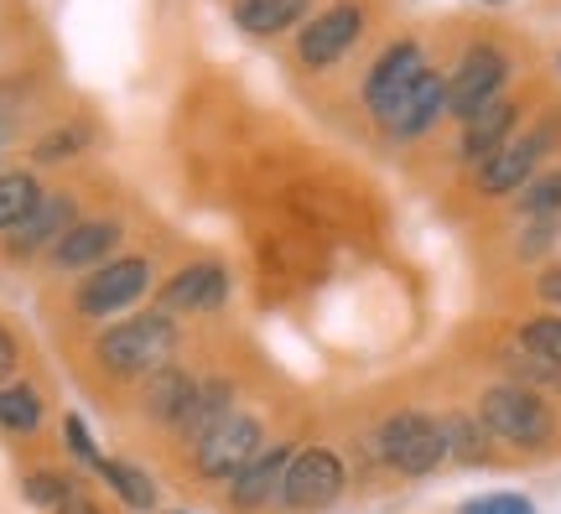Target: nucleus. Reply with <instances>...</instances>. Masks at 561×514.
Masks as SVG:
<instances>
[{
	"label": "nucleus",
	"instance_id": "nucleus-1",
	"mask_svg": "<svg viewBox=\"0 0 561 514\" xmlns=\"http://www.w3.org/2000/svg\"><path fill=\"white\" fill-rule=\"evenodd\" d=\"M187 322L172 312H161L157 301L140 307L130 317H115L89 333L83 343V364L89 375L100 379L104 390H136L146 375H157L161 364H172L178 354H187Z\"/></svg>",
	"mask_w": 561,
	"mask_h": 514
},
{
	"label": "nucleus",
	"instance_id": "nucleus-2",
	"mask_svg": "<svg viewBox=\"0 0 561 514\" xmlns=\"http://www.w3.org/2000/svg\"><path fill=\"white\" fill-rule=\"evenodd\" d=\"M354 457L359 468L390 478H432L447 468V442H442V421L426 406H396L380 421H369L354 436Z\"/></svg>",
	"mask_w": 561,
	"mask_h": 514
},
{
	"label": "nucleus",
	"instance_id": "nucleus-3",
	"mask_svg": "<svg viewBox=\"0 0 561 514\" xmlns=\"http://www.w3.org/2000/svg\"><path fill=\"white\" fill-rule=\"evenodd\" d=\"M161 276H167V265H161L157 250H121L115 260H104V265L68 281V301L62 307H68V317L79 328H104L115 317L140 312V301L157 297Z\"/></svg>",
	"mask_w": 561,
	"mask_h": 514
},
{
	"label": "nucleus",
	"instance_id": "nucleus-4",
	"mask_svg": "<svg viewBox=\"0 0 561 514\" xmlns=\"http://www.w3.org/2000/svg\"><path fill=\"white\" fill-rule=\"evenodd\" d=\"M473 415L483 421V432H489V442L494 447H504V453H546L551 442L561 436V411L557 400L546 396V390H530V385H520V379H489L479 390V400H473Z\"/></svg>",
	"mask_w": 561,
	"mask_h": 514
},
{
	"label": "nucleus",
	"instance_id": "nucleus-5",
	"mask_svg": "<svg viewBox=\"0 0 561 514\" xmlns=\"http://www.w3.org/2000/svg\"><path fill=\"white\" fill-rule=\"evenodd\" d=\"M271 436H276V432H271V415H265L261 400L250 396V400L240 406V411L224 415L219 426L203 436L193 453H182V457H178L182 483H187V489H203V494L219 499V494H224V483L240 473L244 462L261 453Z\"/></svg>",
	"mask_w": 561,
	"mask_h": 514
},
{
	"label": "nucleus",
	"instance_id": "nucleus-6",
	"mask_svg": "<svg viewBox=\"0 0 561 514\" xmlns=\"http://www.w3.org/2000/svg\"><path fill=\"white\" fill-rule=\"evenodd\" d=\"M369 21H375V11H369L364 0H328V5H318V11L286 37L291 73L322 79V73L343 68V62L359 53V42L369 37Z\"/></svg>",
	"mask_w": 561,
	"mask_h": 514
},
{
	"label": "nucleus",
	"instance_id": "nucleus-7",
	"mask_svg": "<svg viewBox=\"0 0 561 514\" xmlns=\"http://www.w3.org/2000/svg\"><path fill=\"white\" fill-rule=\"evenodd\" d=\"M348 483H354L348 453L333 447V442H322V436H312L286 462V478H280V494L271 514H328L343 504Z\"/></svg>",
	"mask_w": 561,
	"mask_h": 514
},
{
	"label": "nucleus",
	"instance_id": "nucleus-8",
	"mask_svg": "<svg viewBox=\"0 0 561 514\" xmlns=\"http://www.w3.org/2000/svg\"><path fill=\"white\" fill-rule=\"evenodd\" d=\"M561 146V110H546L541 119H530V125H520L515 136L504 140L494 157L483 161V167H473V193L479 198H515L525 182L541 172L546 161H551V151Z\"/></svg>",
	"mask_w": 561,
	"mask_h": 514
},
{
	"label": "nucleus",
	"instance_id": "nucleus-9",
	"mask_svg": "<svg viewBox=\"0 0 561 514\" xmlns=\"http://www.w3.org/2000/svg\"><path fill=\"white\" fill-rule=\"evenodd\" d=\"M244 400H250V385H244V375L234 369V364H224V358H203L198 369V385H193V396H187V406H182L178 426L161 436V453L178 462L182 453H193L203 436L219 426L229 411H240Z\"/></svg>",
	"mask_w": 561,
	"mask_h": 514
},
{
	"label": "nucleus",
	"instance_id": "nucleus-10",
	"mask_svg": "<svg viewBox=\"0 0 561 514\" xmlns=\"http://www.w3.org/2000/svg\"><path fill=\"white\" fill-rule=\"evenodd\" d=\"M151 301H157L161 312L182 317L187 328L193 322H214L234 301V271H229L224 255H187L178 265H167V276H161Z\"/></svg>",
	"mask_w": 561,
	"mask_h": 514
},
{
	"label": "nucleus",
	"instance_id": "nucleus-11",
	"mask_svg": "<svg viewBox=\"0 0 561 514\" xmlns=\"http://www.w3.org/2000/svg\"><path fill=\"white\" fill-rule=\"evenodd\" d=\"M426 68H432V58H426V42H421L416 32L390 37L375 58L364 62V73H359V110L369 115V125H375V130L396 115V104L411 94V83H416Z\"/></svg>",
	"mask_w": 561,
	"mask_h": 514
},
{
	"label": "nucleus",
	"instance_id": "nucleus-12",
	"mask_svg": "<svg viewBox=\"0 0 561 514\" xmlns=\"http://www.w3.org/2000/svg\"><path fill=\"white\" fill-rule=\"evenodd\" d=\"M510 79H515V58H510V47H500V42H468L458 58H453V68H447V119H468L479 115L483 104H494L510 94Z\"/></svg>",
	"mask_w": 561,
	"mask_h": 514
},
{
	"label": "nucleus",
	"instance_id": "nucleus-13",
	"mask_svg": "<svg viewBox=\"0 0 561 514\" xmlns=\"http://www.w3.org/2000/svg\"><path fill=\"white\" fill-rule=\"evenodd\" d=\"M83 214H89V203H83L79 182H53V187H47V198L32 208V218L0 239V260H11V265L47 260V255H53V244H58V239L68 235Z\"/></svg>",
	"mask_w": 561,
	"mask_h": 514
},
{
	"label": "nucleus",
	"instance_id": "nucleus-14",
	"mask_svg": "<svg viewBox=\"0 0 561 514\" xmlns=\"http://www.w3.org/2000/svg\"><path fill=\"white\" fill-rule=\"evenodd\" d=\"M125 239H130V218H125L121 208H100V214H83L79 224L53 244V255L42 260V265L58 281H73V276H83V271H94V265L121 255Z\"/></svg>",
	"mask_w": 561,
	"mask_h": 514
},
{
	"label": "nucleus",
	"instance_id": "nucleus-15",
	"mask_svg": "<svg viewBox=\"0 0 561 514\" xmlns=\"http://www.w3.org/2000/svg\"><path fill=\"white\" fill-rule=\"evenodd\" d=\"M297 447H301V436H291V432L271 436L261 453L250 457L240 473L224 483L219 510H224V514H271V510H276L280 478H286V462L297 457Z\"/></svg>",
	"mask_w": 561,
	"mask_h": 514
},
{
	"label": "nucleus",
	"instance_id": "nucleus-16",
	"mask_svg": "<svg viewBox=\"0 0 561 514\" xmlns=\"http://www.w3.org/2000/svg\"><path fill=\"white\" fill-rule=\"evenodd\" d=\"M198 369H203V358H187L178 354L172 364H161L157 375H146L130 390V415L140 421V432L146 436H167L172 426H178V415L182 406H187V396H193V385H198Z\"/></svg>",
	"mask_w": 561,
	"mask_h": 514
},
{
	"label": "nucleus",
	"instance_id": "nucleus-17",
	"mask_svg": "<svg viewBox=\"0 0 561 514\" xmlns=\"http://www.w3.org/2000/svg\"><path fill=\"white\" fill-rule=\"evenodd\" d=\"M104 146V125L89 110H73V115L47 119L42 130H32L26 140V167L37 172H62V167H79L83 157H94Z\"/></svg>",
	"mask_w": 561,
	"mask_h": 514
},
{
	"label": "nucleus",
	"instance_id": "nucleus-18",
	"mask_svg": "<svg viewBox=\"0 0 561 514\" xmlns=\"http://www.w3.org/2000/svg\"><path fill=\"white\" fill-rule=\"evenodd\" d=\"M442 119H447V68H426L416 83H411V94L396 104V115L380 125L385 140H396V146H411V140H426L437 130Z\"/></svg>",
	"mask_w": 561,
	"mask_h": 514
},
{
	"label": "nucleus",
	"instance_id": "nucleus-19",
	"mask_svg": "<svg viewBox=\"0 0 561 514\" xmlns=\"http://www.w3.org/2000/svg\"><path fill=\"white\" fill-rule=\"evenodd\" d=\"M520 125H525V104L515 100V94H504V100H494V104H483L479 115H468V119L458 125V146H453V161L473 172V167H483V161L494 157V151H500L504 140L520 130Z\"/></svg>",
	"mask_w": 561,
	"mask_h": 514
},
{
	"label": "nucleus",
	"instance_id": "nucleus-20",
	"mask_svg": "<svg viewBox=\"0 0 561 514\" xmlns=\"http://www.w3.org/2000/svg\"><path fill=\"white\" fill-rule=\"evenodd\" d=\"M229 26L250 42H286L301 21L318 11V0H224Z\"/></svg>",
	"mask_w": 561,
	"mask_h": 514
},
{
	"label": "nucleus",
	"instance_id": "nucleus-21",
	"mask_svg": "<svg viewBox=\"0 0 561 514\" xmlns=\"http://www.w3.org/2000/svg\"><path fill=\"white\" fill-rule=\"evenodd\" d=\"M94 478H100V489L115 499L125 514H161L167 489H161V478L151 473L146 462H136V457H104Z\"/></svg>",
	"mask_w": 561,
	"mask_h": 514
},
{
	"label": "nucleus",
	"instance_id": "nucleus-22",
	"mask_svg": "<svg viewBox=\"0 0 561 514\" xmlns=\"http://www.w3.org/2000/svg\"><path fill=\"white\" fill-rule=\"evenodd\" d=\"M437 421H442V442H447V462L453 468H489L500 457V447L489 442V432H483V421L473 411L447 406V411H437Z\"/></svg>",
	"mask_w": 561,
	"mask_h": 514
},
{
	"label": "nucleus",
	"instance_id": "nucleus-23",
	"mask_svg": "<svg viewBox=\"0 0 561 514\" xmlns=\"http://www.w3.org/2000/svg\"><path fill=\"white\" fill-rule=\"evenodd\" d=\"M83 483H89V473H79L73 462H37V468L21 473V499L37 514H58Z\"/></svg>",
	"mask_w": 561,
	"mask_h": 514
},
{
	"label": "nucleus",
	"instance_id": "nucleus-24",
	"mask_svg": "<svg viewBox=\"0 0 561 514\" xmlns=\"http://www.w3.org/2000/svg\"><path fill=\"white\" fill-rule=\"evenodd\" d=\"M42 426H47V390H42L37 379L0 385V432L26 442V436H37Z\"/></svg>",
	"mask_w": 561,
	"mask_h": 514
},
{
	"label": "nucleus",
	"instance_id": "nucleus-25",
	"mask_svg": "<svg viewBox=\"0 0 561 514\" xmlns=\"http://www.w3.org/2000/svg\"><path fill=\"white\" fill-rule=\"evenodd\" d=\"M42 198H47V182L37 167H0V239L21 229Z\"/></svg>",
	"mask_w": 561,
	"mask_h": 514
},
{
	"label": "nucleus",
	"instance_id": "nucleus-26",
	"mask_svg": "<svg viewBox=\"0 0 561 514\" xmlns=\"http://www.w3.org/2000/svg\"><path fill=\"white\" fill-rule=\"evenodd\" d=\"M515 349H525V354L546 358L551 369H561V312H530L515 322Z\"/></svg>",
	"mask_w": 561,
	"mask_h": 514
},
{
	"label": "nucleus",
	"instance_id": "nucleus-27",
	"mask_svg": "<svg viewBox=\"0 0 561 514\" xmlns=\"http://www.w3.org/2000/svg\"><path fill=\"white\" fill-rule=\"evenodd\" d=\"M58 436H62V457H68V462H73L79 473H89V478L100 473V462H104L110 453L100 447V436H94V426H89V421H83L79 411H62Z\"/></svg>",
	"mask_w": 561,
	"mask_h": 514
},
{
	"label": "nucleus",
	"instance_id": "nucleus-28",
	"mask_svg": "<svg viewBox=\"0 0 561 514\" xmlns=\"http://www.w3.org/2000/svg\"><path fill=\"white\" fill-rule=\"evenodd\" d=\"M510 203L520 218H561V167H541Z\"/></svg>",
	"mask_w": 561,
	"mask_h": 514
},
{
	"label": "nucleus",
	"instance_id": "nucleus-29",
	"mask_svg": "<svg viewBox=\"0 0 561 514\" xmlns=\"http://www.w3.org/2000/svg\"><path fill=\"white\" fill-rule=\"evenodd\" d=\"M458 514H536V499L515 494V489H494V494L462 499Z\"/></svg>",
	"mask_w": 561,
	"mask_h": 514
},
{
	"label": "nucleus",
	"instance_id": "nucleus-30",
	"mask_svg": "<svg viewBox=\"0 0 561 514\" xmlns=\"http://www.w3.org/2000/svg\"><path fill=\"white\" fill-rule=\"evenodd\" d=\"M530 292H536V301H541L546 312H561V260H551V265H541L530 276Z\"/></svg>",
	"mask_w": 561,
	"mask_h": 514
},
{
	"label": "nucleus",
	"instance_id": "nucleus-31",
	"mask_svg": "<svg viewBox=\"0 0 561 514\" xmlns=\"http://www.w3.org/2000/svg\"><path fill=\"white\" fill-rule=\"evenodd\" d=\"M21 338H16V328L0 317V385H11V379H21Z\"/></svg>",
	"mask_w": 561,
	"mask_h": 514
},
{
	"label": "nucleus",
	"instance_id": "nucleus-32",
	"mask_svg": "<svg viewBox=\"0 0 561 514\" xmlns=\"http://www.w3.org/2000/svg\"><path fill=\"white\" fill-rule=\"evenodd\" d=\"M58 514H110V504H104V499L94 494V483H83L79 494L68 499V504H62Z\"/></svg>",
	"mask_w": 561,
	"mask_h": 514
},
{
	"label": "nucleus",
	"instance_id": "nucleus-33",
	"mask_svg": "<svg viewBox=\"0 0 561 514\" xmlns=\"http://www.w3.org/2000/svg\"><path fill=\"white\" fill-rule=\"evenodd\" d=\"M11 136H16V130H11V125H0V167H5V151H11Z\"/></svg>",
	"mask_w": 561,
	"mask_h": 514
},
{
	"label": "nucleus",
	"instance_id": "nucleus-34",
	"mask_svg": "<svg viewBox=\"0 0 561 514\" xmlns=\"http://www.w3.org/2000/svg\"><path fill=\"white\" fill-rule=\"evenodd\" d=\"M479 5H510V0H479Z\"/></svg>",
	"mask_w": 561,
	"mask_h": 514
},
{
	"label": "nucleus",
	"instance_id": "nucleus-35",
	"mask_svg": "<svg viewBox=\"0 0 561 514\" xmlns=\"http://www.w3.org/2000/svg\"><path fill=\"white\" fill-rule=\"evenodd\" d=\"M161 514H193V510H161Z\"/></svg>",
	"mask_w": 561,
	"mask_h": 514
},
{
	"label": "nucleus",
	"instance_id": "nucleus-36",
	"mask_svg": "<svg viewBox=\"0 0 561 514\" xmlns=\"http://www.w3.org/2000/svg\"><path fill=\"white\" fill-rule=\"evenodd\" d=\"M557 68H561V53H557Z\"/></svg>",
	"mask_w": 561,
	"mask_h": 514
}]
</instances>
